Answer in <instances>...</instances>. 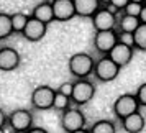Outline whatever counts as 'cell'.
<instances>
[{
  "mask_svg": "<svg viewBox=\"0 0 146 133\" xmlns=\"http://www.w3.org/2000/svg\"><path fill=\"white\" fill-rule=\"evenodd\" d=\"M133 54H135V48L126 46V45H121V43H117L115 46L112 48V51L107 54L110 59L120 67L128 66L133 59Z\"/></svg>",
  "mask_w": 146,
  "mask_h": 133,
  "instance_id": "obj_12",
  "label": "cell"
},
{
  "mask_svg": "<svg viewBox=\"0 0 146 133\" xmlns=\"http://www.w3.org/2000/svg\"><path fill=\"white\" fill-rule=\"evenodd\" d=\"M28 133H49V132L44 130V128H41V126H31V128L28 130Z\"/></svg>",
  "mask_w": 146,
  "mask_h": 133,
  "instance_id": "obj_29",
  "label": "cell"
},
{
  "mask_svg": "<svg viewBox=\"0 0 146 133\" xmlns=\"http://www.w3.org/2000/svg\"><path fill=\"white\" fill-rule=\"evenodd\" d=\"M31 17H35L36 20L43 21V23H46V25H49L51 21H54V12H53V5H51V2H48V0L40 2V3L33 8Z\"/></svg>",
  "mask_w": 146,
  "mask_h": 133,
  "instance_id": "obj_16",
  "label": "cell"
},
{
  "mask_svg": "<svg viewBox=\"0 0 146 133\" xmlns=\"http://www.w3.org/2000/svg\"><path fill=\"white\" fill-rule=\"evenodd\" d=\"M72 90H74V82H71V80L62 82V84L58 87V92L64 94V95H67V97H71V95H72Z\"/></svg>",
  "mask_w": 146,
  "mask_h": 133,
  "instance_id": "obj_26",
  "label": "cell"
},
{
  "mask_svg": "<svg viewBox=\"0 0 146 133\" xmlns=\"http://www.w3.org/2000/svg\"><path fill=\"white\" fill-rule=\"evenodd\" d=\"M136 99H138V102H139V105L141 107H146V82H143L141 86L136 89Z\"/></svg>",
  "mask_w": 146,
  "mask_h": 133,
  "instance_id": "obj_25",
  "label": "cell"
},
{
  "mask_svg": "<svg viewBox=\"0 0 146 133\" xmlns=\"http://www.w3.org/2000/svg\"><path fill=\"white\" fill-rule=\"evenodd\" d=\"M30 17L25 15L23 12H17V13H12V27H13V33H23V30L27 27Z\"/></svg>",
  "mask_w": 146,
  "mask_h": 133,
  "instance_id": "obj_20",
  "label": "cell"
},
{
  "mask_svg": "<svg viewBox=\"0 0 146 133\" xmlns=\"http://www.w3.org/2000/svg\"><path fill=\"white\" fill-rule=\"evenodd\" d=\"M108 3H110V0H100V5H102V7H107Z\"/></svg>",
  "mask_w": 146,
  "mask_h": 133,
  "instance_id": "obj_32",
  "label": "cell"
},
{
  "mask_svg": "<svg viewBox=\"0 0 146 133\" xmlns=\"http://www.w3.org/2000/svg\"><path fill=\"white\" fill-rule=\"evenodd\" d=\"M71 133H90V132L86 130V128H80V130H76V132H71Z\"/></svg>",
  "mask_w": 146,
  "mask_h": 133,
  "instance_id": "obj_31",
  "label": "cell"
},
{
  "mask_svg": "<svg viewBox=\"0 0 146 133\" xmlns=\"http://www.w3.org/2000/svg\"><path fill=\"white\" fill-rule=\"evenodd\" d=\"M120 122H121V126H123V130L126 133H141L145 130V125H146V120L141 112L131 113L126 118L120 120Z\"/></svg>",
  "mask_w": 146,
  "mask_h": 133,
  "instance_id": "obj_14",
  "label": "cell"
},
{
  "mask_svg": "<svg viewBox=\"0 0 146 133\" xmlns=\"http://www.w3.org/2000/svg\"><path fill=\"white\" fill-rule=\"evenodd\" d=\"M133 35H135V49L146 51V25L145 23H141Z\"/></svg>",
  "mask_w": 146,
  "mask_h": 133,
  "instance_id": "obj_21",
  "label": "cell"
},
{
  "mask_svg": "<svg viewBox=\"0 0 146 133\" xmlns=\"http://www.w3.org/2000/svg\"><path fill=\"white\" fill-rule=\"evenodd\" d=\"M51 5H53V12H54V20L69 21L71 18L77 17L74 0H51Z\"/></svg>",
  "mask_w": 146,
  "mask_h": 133,
  "instance_id": "obj_13",
  "label": "cell"
},
{
  "mask_svg": "<svg viewBox=\"0 0 146 133\" xmlns=\"http://www.w3.org/2000/svg\"><path fill=\"white\" fill-rule=\"evenodd\" d=\"M110 3H112L115 8H118L120 12H123V8L130 3V0H110Z\"/></svg>",
  "mask_w": 146,
  "mask_h": 133,
  "instance_id": "obj_27",
  "label": "cell"
},
{
  "mask_svg": "<svg viewBox=\"0 0 146 133\" xmlns=\"http://www.w3.org/2000/svg\"><path fill=\"white\" fill-rule=\"evenodd\" d=\"M71 107V97H67L64 94H61L56 90V95H54V104H53V108L54 110H59V112H64Z\"/></svg>",
  "mask_w": 146,
  "mask_h": 133,
  "instance_id": "obj_22",
  "label": "cell"
},
{
  "mask_svg": "<svg viewBox=\"0 0 146 133\" xmlns=\"http://www.w3.org/2000/svg\"><path fill=\"white\" fill-rule=\"evenodd\" d=\"M20 63H21V56L15 48L10 46L0 48V71H3V72L15 71L20 66Z\"/></svg>",
  "mask_w": 146,
  "mask_h": 133,
  "instance_id": "obj_10",
  "label": "cell"
},
{
  "mask_svg": "<svg viewBox=\"0 0 146 133\" xmlns=\"http://www.w3.org/2000/svg\"><path fill=\"white\" fill-rule=\"evenodd\" d=\"M13 132H28L33 126V113L27 108H17L13 112L8 113V123H7Z\"/></svg>",
  "mask_w": 146,
  "mask_h": 133,
  "instance_id": "obj_8",
  "label": "cell"
},
{
  "mask_svg": "<svg viewBox=\"0 0 146 133\" xmlns=\"http://www.w3.org/2000/svg\"><path fill=\"white\" fill-rule=\"evenodd\" d=\"M74 7H76L77 17L92 18L102 5H100V0H74Z\"/></svg>",
  "mask_w": 146,
  "mask_h": 133,
  "instance_id": "obj_15",
  "label": "cell"
},
{
  "mask_svg": "<svg viewBox=\"0 0 146 133\" xmlns=\"http://www.w3.org/2000/svg\"><path fill=\"white\" fill-rule=\"evenodd\" d=\"M0 133H5V130H3V128H0Z\"/></svg>",
  "mask_w": 146,
  "mask_h": 133,
  "instance_id": "obj_35",
  "label": "cell"
},
{
  "mask_svg": "<svg viewBox=\"0 0 146 133\" xmlns=\"http://www.w3.org/2000/svg\"><path fill=\"white\" fill-rule=\"evenodd\" d=\"M90 20H92V27L95 31L115 30L117 25H118V15L112 13L107 7H100Z\"/></svg>",
  "mask_w": 146,
  "mask_h": 133,
  "instance_id": "obj_7",
  "label": "cell"
},
{
  "mask_svg": "<svg viewBox=\"0 0 146 133\" xmlns=\"http://www.w3.org/2000/svg\"><path fill=\"white\" fill-rule=\"evenodd\" d=\"M118 43V31L117 30H105V31H95L94 36V48L102 53L104 56L112 51V48Z\"/></svg>",
  "mask_w": 146,
  "mask_h": 133,
  "instance_id": "obj_9",
  "label": "cell"
},
{
  "mask_svg": "<svg viewBox=\"0 0 146 133\" xmlns=\"http://www.w3.org/2000/svg\"><path fill=\"white\" fill-rule=\"evenodd\" d=\"M86 115L77 107H69L61 113V128L66 133L76 132L80 128H86Z\"/></svg>",
  "mask_w": 146,
  "mask_h": 133,
  "instance_id": "obj_2",
  "label": "cell"
},
{
  "mask_svg": "<svg viewBox=\"0 0 146 133\" xmlns=\"http://www.w3.org/2000/svg\"><path fill=\"white\" fill-rule=\"evenodd\" d=\"M143 5L145 3H138V2H130L125 8H123V12L121 13H126V15H131V17H138L139 18V13H141V10H143Z\"/></svg>",
  "mask_w": 146,
  "mask_h": 133,
  "instance_id": "obj_23",
  "label": "cell"
},
{
  "mask_svg": "<svg viewBox=\"0 0 146 133\" xmlns=\"http://www.w3.org/2000/svg\"><path fill=\"white\" fill-rule=\"evenodd\" d=\"M13 35L12 27V15L0 12V40H7Z\"/></svg>",
  "mask_w": 146,
  "mask_h": 133,
  "instance_id": "obj_18",
  "label": "cell"
},
{
  "mask_svg": "<svg viewBox=\"0 0 146 133\" xmlns=\"http://www.w3.org/2000/svg\"><path fill=\"white\" fill-rule=\"evenodd\" d=\"M54 95L56 90L51 86H38L31 92V105L36 110H49L53 108Z\"/></svg>",
  "mask_w": 146,
  "mask_h": 133,
  "instance_id": "obj_6",
  "label": "cell"
},
{
  "mask_svg": "<svg viewBox=\"0 0 146 133\" xmlns=\"http://www.w3.org/2000/svg\"><path fill=\"white\" fill-rule=\"evenodd\" d=\"M141 25L138 17H131V15L121 13L118 15V31H123V33H135L136 28Z\"/></svg>",
  "mask_w": 146,
  "mask_h": 133,
  "instance_id": "obj_17",
  "label": "cell"
},
{
  "mask_svg": "<svg viewBox=\"0 0 146 133\" xmlns=\"http://www.w3.org/2000/svg\"><path fill=\"white\" fill-rule=\"evenodd\" d=\"M48 31V25L46 23H43V21L36 20L35 17H30V20H28L27 27L23 30V38L28 41H31V43H36V41H40L44 38V35Z\"/></svg>",
  "mask_w": 146,
  "mask_h": 133,
  "instance_id": "obj_11",
  "label": "cell"
},
{
  "mask_svg": "<svg viewBox=\"0 0 146 133\" xmlns=\"http://www.w3.org/2000/svg\"><path fill=\"white\" fill-rule=\"evenodd\" d=\"M13 133H28V132H23V130H20V132H13Z\"/></svg>",
  "mask_w": 146,
  "mask_h": 133,
  "instance_id": "obj_34",
  "label": "cell"
},
{
  "mask_svg": "<svg viewBox=\"0 0 146 133\" xmlns=\"http://www.w3.org/2000/svg\"><path fill=\"white\" fill-rule=\"evenodd\" d=\"M130 2H138V3H145V0H130Z\"/></svg>",
  "mask_w": 146,
  "mask_h": 133,
  "instance_id": "obj_33",
  "label": "cell"
},
{
  "mask_svg": "<svg viewBox=\"0 0 146 133\" xmlns=\"http://www.w3.org/2000/svg\"><path fill=\"white\" fill-rule=\"evenodd\" d=\"M120 69L108 56H102L100 59L95 61V67H94V76L100 80V82H112L118 77Z\"/></svg>",
  "mask_w": 146,
  "mask_h": 133,
  "instance_id": "obj_4",
  "label": "cell"
},
{
  "mask_svg": "<svg viewBox=\"0 0 146 133\" xmlns=\"http://www.w3.org/2000/svg\"><path fill=\"white\" fill-rule=\"evenodd\" d=\"M139 21L146 25V5H143V10H141V13H139Z\"/></svg>",
  "mask_w": 146,
  "mask_h": 133,
  "instance_id": "obj_30",
  "label": "cell"
},
{
  "mask_svg": "<svg viewBox=\"0 0 146 133\" xmlns=\"http://www.w3.org/2000/svg\"><path fill=\"white\" fill-rule=\"evenodd\" d=\"M95 95V86L89 79H77L74 80V90L71 95V102L77 107L86 105Z\"/></svg>",
  "mask_w": 146,
  "mask_h": 133,
  "instance_id": "obj_5",
  "label": "cell"
},
{
  "mask_svg": "<svg viewBox=\"0 0 146 133\" xmlns=\"http://www.w3.org/2000/svg\"><path fill=\"white\" fill-rule=\"evenodd\" d=\"M118 43L135 48V35H133V33H123V31H118Z\"/></svg>",
  "mask_w": 146,
  "mask_h": 133,
  "instance_id": "obj_24",
  "label": "cell"
},
{
  "mask_svg": "<svg viewBox=\"0 0 146 133\" xmlns=\"http://www.w3.org/2000/svg\"><path fill=\"white\" fill-rule=\"evenodd\" d=\"M139 102L135 94H121L118 99L113 102V113L120 120L126 118L131 113L139 112Z\"/></svg>",
  "mask_w": 146,
  "mask_h": 133,
  "instance_id": "obj_3",
  "label": "cell"
},
{
  "mask_svg": "<svg viewBox=\"0 0 146 133\" xmlns=\"http://www.w3.org/2000/svg\"><path fill=\"white\" fill-rule=\"evenodd\" d=\"M90 133H117V126L113 122L110 120H97L90 128H89Z\"/></svg>",
  "mask_w": 146,
  "mask_h": 133,
  "instance_id": "obj_19",
  "label": "cell"
},
{
  "mask_svg": "<svg viewBox=\"0 0 146 133\" xmlns=\"http://www.w3.org/2000/svg\"><path fill=\"white\" fill-rule=\"evenodd\" d=\"M69 72L77 79H87L90 74H94L95 67V59L87 53H76L67 61Z\"/></svg>",
  "mask_w": 146,
  "mask_h": 133,
  "instance_id": "obj_1",
  "label": "cell"
},
{
  "mask_svg": "<svg viewBox=\"0 0 146 133\" xmlns=\"http://www.w3.org/2000/svg\"><path fill=\"white\" fill-rule=\"evenodd\" d=\"M7 123H8V115L0 108V128H3Z\"/></svg>",
  "mask_w": 146,
  "mask_h": 133,
  "instance_id": "obj_28",
  "label": "cell"
},
{
  "mask_svg": "<svg viewBox=\"0 0 146 133\" xmlns=\"http://www.w3.org/2000/svg\"><path fill=\"white\" fill-rule=\"evenodd\" d=\"M145 5H146V0H145Z\"/></svg>",
  "mask_w": 146,
  "mask_h": 133,
  "instance_id": "obj_36",
  "label": "cell"
}]
</instances>
